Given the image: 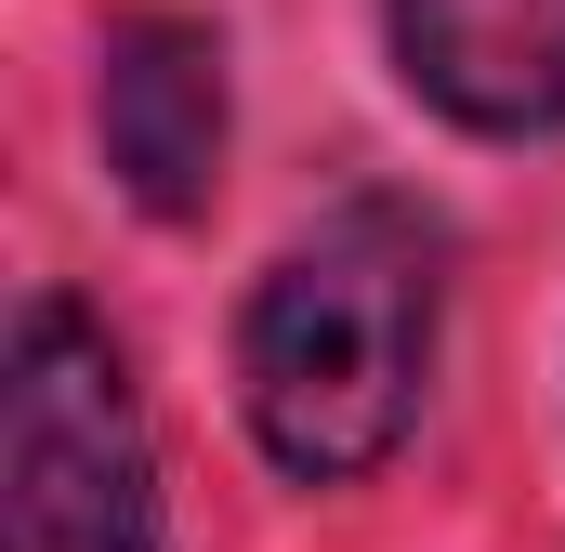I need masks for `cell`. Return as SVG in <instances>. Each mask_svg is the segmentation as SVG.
Listing matches in <instances>:
<instances>
[{"label":"cell","mask_w":565,"mask_h":552,"mask_svg":"<svg viewBox=\"0 0 565 552\" xmlns=\"http://www.w3.org/2000/svg\"><path fill=\"white\" fill-rule=\"evenodd\" d=\"M434 316H447V276H434L422 211H395V198L329 211L250 289V329H237L250 434L316 487L395 460V434L422 421V382H434Z\"/></svg>","instance_id":"cell-1"},{"label":"cell","mask_w":565,"mask_h":552,"mask_svg":"<svg viewBox=\"0 0 565 552\" xmlns=\"http://www.w3.org/2000/svg\"><path fill=\"white\" fill-rule=\"evenodd\" d=\"M0 527H13V552H158V460H145L132 369L79 302H26L13 316Z\"/></svg>","instance_id":"cell-2"},{"label":"cell","mask_w":565,"mask_h":552,"mask_svg":"<svg viewBox=\"0 0 565 552\" xmlns=\"http://www.w3.org/2000/svg\"><path fill=\"white\" fill-rule=\"evenodd\" d=\"M93 119H106V171L158 224L211 211V184H224V40L198 13H119Z\"/></svg>","instance_id":"cell-3"},{"label":"cell","mask_w":565,"mask_h":552,"mask_svg":"<svg viewBox=\"0 0 565 552\" xmlns=\"http://www.w3.org/2000/svg\"><path fill=\"white\" fill-rule=\"evenodd\" d=\"M395 66L473 132H565V0H382Z\"/></svg>","instance_id":"cell-4"}]
</instances>
